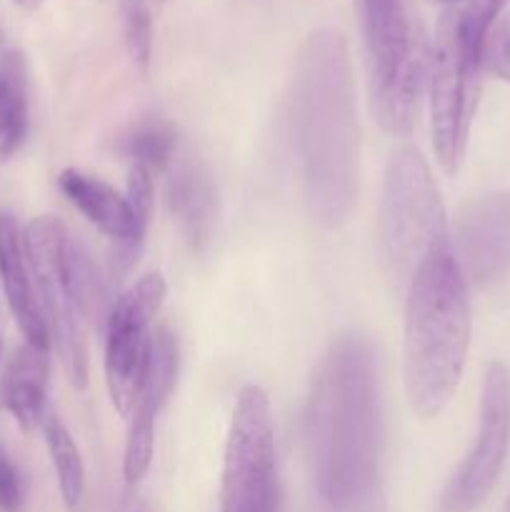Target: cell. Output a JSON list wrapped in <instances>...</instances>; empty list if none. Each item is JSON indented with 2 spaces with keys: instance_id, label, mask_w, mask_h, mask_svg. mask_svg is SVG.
<instances>
[{
  "instance_id": "cell-19",
  "label": "cell",
  "mask_w": 510,
  "mask_h": 512,
  "mask_svg": "<svg viewBox=\"0 0 510 512\" xmlns=\"http://www.w3.org/2000/svg\"><path fill=\"white\" fill-rule=\"evenodd\" d=\"M175 148H178V133L163 118L140 120L120 140V150L133 160V165H140L150 175L153 170H163L173 163Z\"/></svg>"
},
{
  "instance_id": "cell-18",
  "label": "cell",
  "mask_w": 510,
  "mask_h": 512,
  "mask_svg": "<svg viewBox=\"0 0 510 512\" xmlns=\"http://www.w3.org/2000/svg\"><path fill=\"white\" fill-rule=\"evenodd\" d=\"M68 273L70 285H73L75 305H78V313L83 318V323L95 325V328H105L110 313H113L108 285H105L103 275L95 268L93 258L85 250V245L78 243L75 238L68 240Z\"/></svg>"
},
{
  "instance_id": "cell-3",
  "label": "cell",
  "mask_w": 510,
  "mask_h": 512,
  "mask_svg": "<svg viewBox=\"0 0 510 512\" xmlns=\"http://www.w3.org/2000/svg\"><path fill=\"white\" fill-rule=\"evenodd\" d=\"M468 345V280L448 245L420 265L405 290L403 378L420 418H435L453 400Z\"/></svg>"
},
{
  "instance_id": "cell-22",
  "label": "cell",
  "mask_w": 510,
  "mask_h": 512,
  "mask_svg": "<svg viewBox=\"0 0 510 512\" xmlns=\"http://www.w3.org/2000/svg\"><path fill=\"white\" fill-rule=\"evenodd\" d=\"M510 0H468L463 10H458L460 30H463L465 40L475 53L483 55V43L488 38V30L493 28L498 15Z\"/></svg>"
},
{
  "instance_id": "cell-4",
  "label": "cell",
  "mask_w": 510,
  "mask_h": 512,
  "mask_svg": "<svg viewBox=\"0 0 510 512\" xmlns=\"http://www.w3.org/2000/svg\"><path fill=\"white\" fill-rule=\"evenodd\" d=\"M358 15L375 118L388 135L408 138L428 85V40L408 0H358Z\"/></svg>"
},
{
  "instance_id": "cell-15",
  "label": "cell",
  "mask_w": 510,
  "mask_h": 512,
  "mask_svg": "<svg viewBox=\"0 0 510 512\" xmlns=\"http://www.w3.org/2000/svg\"><path fill=\"white\" fill-rule=\"evenodd\" d=\"M165 200L190 248H208L218 223V193L210 170L200 160H180L168 178Z\"/></svg>"
},
{
  "instance_id": "cell-28",
  "label": "cell",
  "mask_w": 510,
  "mask_h": 512,
  "mask_svg": "<svg viewBox=\"0 0 510 512\" xmlns=\"http://www.w3.org/2000/svg\"><path fill=\"white\" fill-rule=\"evenodd\" d=\"M373 512H375V510H373Z\"/></svg>"
},
{
  "instance_id": "cell-20",
  "label": "cell",
  "mask_w": 510,
  "mask_h": 512,
  "mask_svg": "<svg viewBox=\"0 0 510 512\" xmlns=\"http://www.w3.org/2000/svg\"><path fill=\"white\" fill-rule=\"evenodd\" d=\"M43 433L45 443H48L50 460H53L55 475H58L63 503L68 505V508H78L85 493V468L78 445H75L68 428H65L55 415H48V418H45Z\"/></svg>"
},
{
  "instance_id": "cell-26",
  "label": "cell",
  "mask_w": 510,
  "mask_h": 512,
  "mask_svg": "<svg viewBox=\"0 0 510 512\" xmlns=\"http://www.w3.org/2000/svg\"><path fill=\"white\" fill-rule=\"evenodd\" d=\"M503 512H510V498L505 500V505H503Z\"/></svg>"
},
{
  "instance_id": "cell-10",
  "label": "cell",
  "mask_w": 510,
  "mask_h": 512,
  "mask_svg": "<svg viewBox=\"0 0 510 512\" xmlns=\"http://www.w3.org/2000/svg\"><path fill=\"white\" fill-rule=\"evenodd\" d=\"M168 285L158 273L140 278L113 305L105 325V383L110 400L123 418L133 410L150 348V323L163 305Z\"/></svg>"
},
{
  "instance_id": "cell-11",
  "label": "cell",
  "mask_w": 510,
  "mask_h": 512,
  "mask_svg": "<svg viewBox=\"0 0 510 512\" xmlns=\"http://www.w3.org/2000/svg\"><path fill=\"white\" fill-rule=\"evenodd\" d=\"M455 260L465 280L498 283L510 273V193H488L468 200L455 215Z\"/></svg>"
},
{
  "instance_id": "cell-23",
  "label": "cell",
  "mask_w": 510,
  "mask_h": 512,
  "mask_svg": "<svg viewBox=\"0 0 510 512\" xmlns=\"http://www.w3.org/2000/svg\"><path fill=\"white\" fill-rule=\"evenodd\" d=\"M483 63L498 78L510 83V13L488 30V38L483 43Z\"/></svg>"
},
{
  "instance_id": "cell-16",
  "label": "cell",
  "mask_w": 510,
  "mask_h": 512,
  "mask_svg": "<svg viewBox=\"0 0 510 512\" xmlns=\"http://www.w3.org/2000/svg\"><path fill=\"white\" fill-rule=\"evenodd\" d=\"M48 398V348L25 343L10 358L3 378V403L15 423L30 433L45 423Z\"/></svg>"
},
{
  "instance_id": "cell-7",
  "label": "cell",
  "mask_w": 510,
  "mask_h": 512,
  "mask_svg": "<svg viewBox=\"0 0 510 512\" xmlns=\"http://www.w3.org/2000/svg\"><path fill=\"white\" fill-rule=\"evenodd\" d=\"M220 512H278L273 413L258 385H245L235 400L225 440Z\"/></svg>"
},
{
  "instance_id": "cell-14",
  "label": "cell",
  "mask_w": 510,
  "mask_h": 512,
  "mask_svg": "<svg viewBox=\"0 0 510 512\" xmlns=\"http://www.w3.org/2000/svg\"><path fill=\"white\" fill-rule=\"evenodd\" d=\"M0 283H3L10 313L20 333L25 335V343L48 348L50 333L43 310H40L38 293H35L33 273L25 258L23 233L15 215L8 210H0Z\"/></svg>"
},
{
  "instance_id": "cell-24",
  "label": "cell",
  "mask_w": 510,
  "mask_h": 512,
  "mask_svg": "<svg viewBox=\"0 0 510 512\" xmlns=\"http://www.w3.org/2000/svg\"><path fill=\"white\" fill-rule=\"evenodd\" d=\"M25 503V485L18 465L0 450V512H20Z\"/></svg>"
},
{
  "instance_id": "cell-8",
  "label": "cell",
  "mask_w": 510,
  "mask_h": 512,
  "mask_svg": "<svg viewBox=\"0 0 510 512\" xmlns=\"http://www.w3.org/2000/svg\"><path fill=\"white\" fill-rule=\"evenodd\" d=\"M68 240L70 233L65 225L50 215L35 218L23 233L25 258L33 273L35 293L48 333L58 345L70 383L83 390L88 385V348H85V323L70 285Z\"/></svg>"
},
{
  "instance_id": "cell-25",
  "label": "cell",
  "mask_w": 510,
  "mask_h": 512,
  "mask_svg": "<svg viewBox=\"0 0 510 512\" xmlns=\"http://www.w3.org/2000/svg\"><path fill=\"white\" fill-rule=\"evenodd\" d=\"M13 3L23 10H35L40 3H43V0H13Z\"/></svg>"
},
{
  "instance_id": "cell-9",
  "label": "cell",
  "mask_w": 510,
  "mask_h": 512,
  "mask_svg": "<svg viewBox=\"0 0 510 512\" xmlns=\"http://www.w3.org/2000/svg\"><path fill=\"white\" fill-rule=\"evenodd\" d=\"M510 445V373L503 363H490L483 378L480 425L475 443L448 480L440 512H473L493 493Z\"/></svg>"
},
{
  "instance_id": "cell-2",
  "label": "cell",
  "mask_w": 510,
  "mask_h": 512,
  "mask_svg": "<svg viewBox=\"0 0 510 512\" xmlns=\"http://www.w3.org/2000/svg\"><path fill=\"white\" fill-rule=\"evenodd\" d=\"M305 445L330 512H373L380 480V395L373 345L360 333L330 343L305 410Z\"/></svg>"
},
{
  "instance_id": "cell-12",
  "label": "cell",
  "mask_w": 510,
  "mask_h": 512,
  "mask_svg": "<svg viewBox=\"0 0 510 512\" xmlns=\"http://www.w3.org/2000/svg\"><path fill=\"white\" fill-rule=\"evenodd\" d=\"M178 363V340L168 328H160L150 338L143 378L128 415L130 425L123 455V478L128 485L140 483L148 473L155 450V420L178 378Z\"/></svg>"
},
{
  "instance_id": "cell-5",
  "label": "cell",
  "mask_w": 510,
  "mask_h": 512,
  "mask_svg": "<svg viewBox=\"0 0 510 512\" xmlns=\"http://www.w3.org/2000/svg\"><path fill=\"white\" fill-rule=\"evenodd\" d=\"M448 245L443 198L428 160L413 145L393 150L378 208V250L385 275L398 290H408L420 265Z\"/></svg>"
},
{
  "instance_id": "cell-17",
  "label": "cell",
  "mask_w": 510,
  "mask_h": 512,
  "mask_svg": "<svg viewBox=\"0 0 510 512\" xmlns=\"http://www.w3.org/2000/svg\"><path fill=\"white\" fill-rule=\"evenodd\" d=\"M28 123V65L20 50H5L0 55V163L25 143Z\"/></svg>"
},
{
  "instance_id": "cell-13",
  "label": "cell",
  "mask_w": 510,
  "mask_h": 512,
  "mask_svg": "<svg viewBox=\"0 0 510 512\" xmlns=\"http://www.w3.org/2000/svg\"><path fill=\"white\" fill-rule=\"evenodd\" d=\"M58 188L100 233L115 240L113 250V273L125 275L138 260L145 235L135 228L130 203L125 195L115 193L108 183L100 178L85 175L80 170L68 168L58 175Z\"/></svg>"
},
{
  "instance_id": "cell-21",
  "label": "cell",
  "mask_w": 510,
  "mask_h": 512,
  "mask_svg": "<svg viewBox=\"0 0 510 512\" xmlns=\"http://www.w3.org/2000/svg\"><path fill=\"white\" fill-rule=\"evenodd\" d=\"M125 45L140 70H148L153 53V20H150L145 0H125L123 3Z\"/></svg>"
},
{
  "instance_id": "cell-1",
  "label": "cell",
  "mask_w": 510,
  "mask_h": 512,
  "mask_svg": "<svg viewBox=\"0 0 510 512\" xmlns=\"http://www.w3.org/2000/svg\"><path fill=\"white\" fill-rule=\"evenodd\" d=\"M288 120L308 215L320 228H340L358 195L360 123L348 45L335 30H315L300 45Z\"/></svg>"
},
{
  "instance_id": "cell-6",
  "label": "cell",
  "mask_w": 510,
  "mask_h": 512,
  "mask_svg": "<svg viewBox=\"0 0 510 512\" xmlns=\"http://www.w3.org/2000/svg\"><path fill=\"white\" fill-rule=\"evenodd\" d=\"M480 65L483 55L475 53L465 40L458 10H448L440 18L428 68L433 148L448 175L458 173L468 145L480 95Z\"/></svg>"
},
{
  "instance_id": "cell-27",
  "label": "cell",
  "mask_w": 510,
  "mask_h": 512,
  "mask_svg": "<svg viewBox=\"0 0 510 512\" xmlns=\"http://www.w3.org/2000/svg\"><path fill=\"white\" fill-rule=\"evenodd\" d=\"M443 3H463V0H443Z\"/></svg>"
}]
</instances>
